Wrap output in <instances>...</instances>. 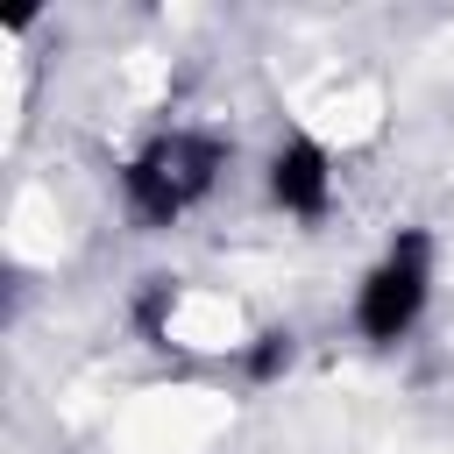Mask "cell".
Listing matches in <instances>:
<instances>
[{"label": "cell", "mask_w": 454, "mask_h": 454, "mask_svg": "<svg viewBox=\"0 0 454 454\" xmlns=\"http://www.w3.org/2000/svg\"><path fill=\"white\" fill-rule=\"evenodd\" d=\"M326 192H333V163H326V149H319L312 135H298V142H284V149L270 156V199H277L284 213L319 220V213H326Z\"/></svg>", "instance_id": "3"}, {"label": "cell", "mask_w": 454, "mask_h": 454, "mask_svg": "<svg viewBox=\"0 0 454 454\" xmlns=\"http://www.w3.org/2000/svg\"><path fill=\"white\" fill-rule=\"evenodd\" d=\"M284 369H291V333H255V348H248V376L270 383V376H284Z\"/></svg>", "instance_id": "4"}, {"label": "cell", "mask_w": 454, "mask_h": 454, "mask_svg": "<svg viewBox=\"0 0 454 454\" xmlns=\"http://www.w3.org/2000/svg\"><path fill=\"white\" fill-rule=\"evenodd\" d=\"M426 291H433V241H426V227H404L390 241V255L362 277L355 326L369 340H404L419 326V312H426Z\"/></svg>", "instance_id": "2"}, {"label": "cell", "mask_w": 454, "mask_h": 454, "mask_svg": "<svg viewBox=\"0 0 454 454\" xmlns=\"http://www.w3.org/2000/svg\"><path fill=\"white\" fill-rule=\"evenodd\" d=\"M220 163H227V142H213V135H192V128L156 135V142L121 170L128 213H135L142 227H170L192 199H206V192H213Z\"/></svg>", "instance_id": "1"}]
</instances>
